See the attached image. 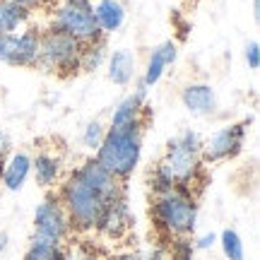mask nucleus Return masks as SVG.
I'll return each mask as SVG.
<instances>
[{
    "mask_svg": "<svg viewBox=\"0 0 260 260\" xmlns=\"http://www.w3.org/2000/svg\"><path fill=\"white\" fill-rule=\"evenodd\" d=\"M31 10L22 8L12 0H0V34H15L29 27Z\"/></svg>",
    "mask_w": 260,
    "mask_h": 260,
    "instance_id": "18",
    "label": "nucleus"
},
{
    "mask_svg": "<svg viewBox=\"0 0 260 260\" xmlns=\"http://www.w3.org/2000/svg\"><path fill=\"white\" fill-rule=\"evenodd\" d=\"M80 48L82 44H77L73 37L58 31L56 27H48L46 31H41L39 39L37 68L56 73L60 77H70L80 73Z\"/></svg>",
    "mask_w": 260,
    "mask_h": 260,
    "instance_id": "5",
    "label": "nucleus"
},
{
    "mask_svg": "<svg viewBox=\"0 0 260 260\" xmlns=\"http://www.w3.org/2000/svg\"><path fill=\"white\" fill-rule=\"evenodd\" d=\"M70 219L65 214V207L56 193H48L34 210V236L37 241L60 243L70 236Z\"/></svg>",
    "mask_w": 260,
    "mask_h": 260,
    "instance_id": "7",
    "label": "nucleus"
},
{
    "mask_svg": "<svg viewBox=\"0 0 260 260\" xmlns=\"http://www.w3.org/2000/svg\"><path fill=\"white\" fill-rule=\"evenodd\" d=\"M106 65H109V80L118 87H128L138 75V58L130 48H118L109 53Z\"/></svg>",
    "mask_w": 260,
    "mask_h": 260,
    "instance_id": "16",
    "label": "nucleus"
},
{
    "mask_svg": "<svg viewBox=\"0 0 260 260\" xmlns=\"http://www.w3.org/2000/svg\"><path fill=\"white\" fill-rule=\"evenodd\" d=\"M193 243L188 241L186 236H176V241L171 243V248H169V255L171 260H193Z\"/></svg>",
    "mask_w": 260,
    "mask_h": 260,
    "instance_id": "23",
    "label": "nucleus"
},
{
    "mask_svg": "<svg viewBox=\"0 0 260 260\" xmlns=\"http://www.w3.org/2000/svg\"><path fill=\"white\" fill-rule=\"evenodd\" d=\"M116 260H142V255H140V253H123V255H118Z\"/></svg>",
    "mask_w": 260,
    "mask_h": 260,
    "instance_id": "31",
    "label": "nucleus"
},
{
    "mask_svg": "<svg viewBox=\"0 0 260 260\" xmlns=\"http://www.w3.org/2000/svg\"><path fill=\"white\" fill-rule=\"evenodd\" d=\"M142 260H171V255H169L167 246H154V248H149V251L142 255Z\"/></svg>",
    "mask_w": 260,
    "mask_h": 260,
    "instance_id": "27",
    "label": "nucleus"
},
{
    "mask_svg": "<svg viewBox=\"0 0 260 260\" xmlns=\"http://www.w3.org/2000/svg\"><path fill=\"white\" fill-rule=\"evenodd\" d=\"M10 152H12V140H10V135L5 130L0 128V171H3V164H5Z\"/></svg>",
    "mask_w": 260,
    "mask_h": 260,
    "instance_id": "26",
    "label": "nucleus"
},
{
    "mask_svg": "<svg viewBox=\"0 0 260 260\" xmlns=\"http://www.w3.org/2000/svg\"><path fill=\"white\" fill-rule=\"evenodd\" d=\"M31 174L37 178V186L41 188H51L60 181L63 174V159L60 154L51 152V149H41L31 157Z\"/></svg>",
    "mask_w": 260,
    "mask_h": 260,
    "instance_id": "15",
    "label": "nucleus"
},
{
    "mask_svg": "<svg viewBox=\"0 0 260 260\" xmlns=\"http://www.w3.org/2000/svg\"><path fill=\"white\" fill-rule=\"evenodd\" d=\"M181 104L193 116H212L217 111V92L207 82H190L181 89Z\"/></svg>",
    "mask_w": 260,
    "mask_h": 260,
    "instance_id": "12",
    "label": "nucleus"
},
{
    "mask_svg": "<svg viewBox=\"0 0 260 260\" xmlns=\"http://www.w3.org/2000/svg\"><path fill=\"white\" fill-rule=\"evenodd\" d=\"M123 193H125L123 181L113 178L96 159H87L68 174L58 198L70 219V229L92 232L104 207Z\"/></svg>",
    "mask_w": 260,
    "mask_h": 260,
    "instance_id": "1",
    "label": "nucleus"
},
{
    "mask_svg": "<svg viewBox=\"0 0 260 260\" xmlns=\"http://www.w3.org/2000/svg\"><path fill=\"white\" fill-rule=\"evenodd\" d=\"M8 248H10V234L0 229V255L8 251Z\"/></svg>",
    "mask_w": 260,
    "mask_h": 260,
    "instance_id": "29",
    "label": "nucleus"
},
{
    "mask_svg": "<svg viewBox=\"0 0 260 260\" xmlns=\"http://www.w3.org/2000/svg\"><path fill=\"white\" fill-rule=\"evenodd\" d=\"M31 176V154L29 152H10L8 159H5V164H3V171H0V181H3V186L8 188V190H22L24 183L29 181Z\"/></svg>",
    "mask_w": 260,
    "mask_h": 260,
    "instance_id": "14",
    "label": "nucleus"
},
{
    "mask_svg": "<svg viewBox=\"0 0 260 260\" xmlns=\"http://www.w3.org/2000/svg\"><path fill=\"white\" fill-rule=\"evenodd\" d=\"M58 31L73 37L77 44H89L104 34L96 27L92 0H58L53 8V24Z\"/></svg>",
    "mask_w": 260,
    "mask_h": 260,
    "instance_id": "6",
    "label": "nucleus"
},
{
    "mask_svg": "<svg viewBox=\"0 0 260 260\" xmlns=\"http://www.w3.org/2000/svg\"><path fill=\"white\" fill-rule=\"evenodd\" d=\"M39 39L41 31L37 27H27L15 34H0V63L10 68H37Z\"/></svg>",
    "mask_w": 260,
    "mask_h": 260,
    "instance_id": "8",
    "label": "nucleus"
},
{
    "mask_svg": "<svg viewBox=\"0 0 260 260\" xmlns=\"http://www.w3.org/2000/svg\"><path fill=\"white\" fill-rule=\"evenodd\" d=\"M104 135H106V125H104L102 121H89L87 125L82 128V135H80V142H82V147L92 149V152H96L99 149V145H102Z\"/></svg>",
    "mask_w": 260,
    "mask_h": 260,
    "instance_id": "22",
    "label": "nucleus"
},
{
    "mask_svg": "<svg viewBox=\"0 0 260 260\" xmlns=\"http://www.w3.org/2000/svg\"><path fill=\"white\" fill-rule=\"evenodd\" d=\"M94 19H96L99 31L104 37H109L125 24V5L121 0H96L94 3Z\"/></svg>",
    "mask_w": 260,
    "mask_h": 260,
    "instance_id": "17",
    "label": "nucleus"
},
{
    "mask_svg": "<svg viewBox=\"0 0 260 260\" xmlns=\"http://www.w3.org/2000/svg\"><path fill=\"white\" fill-rule=\"evenodd\" d=\"M24 260H65V248L58 243H46L31 239L24 253Z\"/></svg>",
    "mask_w": 260,
    "mask_h": 260,
    "instance_id": "20",
    "label": "nucleus"
},
{
    "mask_svg": "<svg viewBox=\"0 0 260 260\" xmlns=\"http://www.w3.org/2000/svg\"><path fill=\"white\" fill-rule=\"evenodd\" d=\"M248 125H251V121H241L234 123V125H226V128L214 130L200 147L203 164H217V161H226V159L236 157L243 149Z\"/></svg>",
    "mask_w": 260,
    "mask_h": 260,
    "instance_id": "9",
    "label": "nucleus"
},
{
    "mask_svg": "<svg viewBox=\"0 0 260 260\" xmlns=\"http://www.w3.org/2000/svg\"><path fill=\"white\" fill-rule=\"evenodd\" d=\"M65 260H96L94 253L84 251V248H73V251H65Z\"/></svg>",
    "mask_w": 260,
    "mask_h": 260,
    "instance_id": "28",
    "label": "nucleus"
},
{
    "mask_svg": "<svg viewBox=\"0 0 260 260\" xmlns=\"http://www.w3.org/2000/svg\"><path fill=\"white\" fill-rule=\"evenodd\" d=\"M145 104H147V87L138 80L135 89L118 102V106L111 111V125L109 128H121V125H133V123H142V113H145Z\"/></svg>",
    "mask_w": 260,
    "mask_h": 260,
    "instance_id": "11",
    "label": "nucleus"
},
{
    "mask_svg": "<svg viewBox=\"0 0 260 260\" xmlns=\"http://www.w3.org/2000/svg\"><path fill=\"white\" fill-rule=\"evenodd\" d=\"M106 58H109L106 37L89 41V44H82V48H80V70L82 73H94V70H99L106 63Z\"/></svg>",
    "mask_w": 260,
    "mask_h": 260,
    "instance_id": "19",
    "label": "nucleus"
},
{
    "mask_svg": "<svg viewBox=\"0 0 260 260\" xmlns=\"http://www.w3.org/2000/svg\"><path fill=\"white\" fill-rule=\"evenodd\" d=\"M178 58V44L176 41H161L159 46L152 48V53L147 58V65H145V73H142V84L145 87H154V84L161 80V75L169 65H174Z\"/></svg>",
    "mask_w": 260,
    "mask_h": 260,
    "instance_id": "13",
    "label": "nucleus"
},
{
    "mask_svg": "<svg viewBox=\"0 0 260 260\" xmlns=\"http://www.w3.org/2000/svg\"><path fill=\"white\" fill-rule=\"evenodd\" d=\"M12 3H17V5H22V8H27V10H34V8H39L44 0H12Z\"/></svg>",
    "mask_w": 260,
    "mask_h": 260,
    "instance_id": "30",
    "label": "nucleus"
},
{
    "mask_svg": "<svg viewBox=\"0 0 260 260\" xmlns=\"http://www.w3.org/2000/svg\"><path fill=\"white\" fill-rule=\"evenodd\" d=\"M200 147H203V140L195 130H186L178 138L169 140L161 161L149 174L152 195H164L174 188L190 190V186L203 176Z\"/></svg>",
    "mask_w": 260,
    "mask_h": 260,
    "instance_id": "2",
    "label": "nucleus"
},
{
    "mask_svg": "<svg viewBox=\"0 0 260 260\" xmlns=\"http://www.w3.org/2000/svg\"><path fill=\"white\" fill-rule=\"evenodd\" d=\"M219 246H222V253L226 260H243V255H246L243 239L239 236V232H234V229H224V232L219 234Z\"/></svg>",
    "mask_w": 260,
    "mask_h": 260,
    "instance_id": "21",
    "label": "nucleus"
},
{
    "mask_svg": "<svg viewBox=\"0 0 260 260\" xmlns=\"http://www.w3.org/2000/svg\"><path fill=\"white\" fill-rule=\"evenodd\" d=\"M152 219L157 229L169 239L193 234L198 224V200L190 190L174 188L164 195H154L152 203Z\"/></svg>",
    "mask_w": 260,
    "mask_h": 260,
    "instance_id": "4",
    "label": "nucleus"
},
{
    "mask_svg": "<svg viewBox=\"0 0 260 260\" xmlns=\"http://www.w3.org/2000/svg\"><path fill=\"white\" fill-rule=\"evenodd\" d=\"M188 3H198V0H188Z\"/></svg>",
    "mask_w": 260,
    "mask_h": 260,
    "instance_id": "33",
    "label": "nucleus"
},
{
    "mask_svg": "<svg viewBox=\"0 0 260 260\" xmlns=\"http://www.w3.org/2000/svg\"><path fill=\"white\" fill-rule=\"evenodd\" d=\"M142 135H145V121L133 123V125H121V128H106L102 145L94 152V159L113 178L128 181L135 174V169L140 167Z\"/></svg>",
    "mask_w": 260,
    "mask_h": 260,
    "instance_id": "3",
    "label": "nucleus"
},
{
    "mask_svg": "<svg viewBox=\"0 0 260 260\" xmlns=\"http://www.w3.org/2000/svg\"><path fill=\"white\" fill-rule=\"evenodd\" d=\"M253 10H255V17H258V10H260V3H258V0H253Z\"/></svg>",
    "mask_w": 260,
    "mask_h": 260,
    "instance_id": "32",
    "label": "nucleus"
},
{
    "mask_svg": "<svg viewBox=\"0 0 260 260\" xmlns=\"http://www.w3.org/2000/svg\"><path fill=\"white\" fill-rule=\"evenodd\" d=\"M214 243H217V234L210 232V234H203V236H198V239L193 241V248H195V251H210Z\"/></svg>",
    "mask_w": 260,
    "mask_h": 260,
    "instance_id": "25",
    "label": "nucleus"
},
{
    "mask_svg": "<svg viewBox=\"0 0 260 260\" xmlns=\"http://www.w3.org/2000/svg\"><path fill=\"white\" fill-rule=\"evenodd\" d=\"M243 58H246V65H248L251 70H258L260 68V44L258 41H248V44H246Z\"/></svg>",
    "mask_w": 260,
    "mask_h": 260,
    "instance_id": "24",
    "label": "nucleus"
},
{
    "mask_svg": "<svg viewBox=\"0 0 260 260\" xmlns=\"http://www.w3.org/2000/svg\"><path fill=\"white\" fill-rule=\"evenodd\" d=\"M94 229L102 234V236H106V239H113V241L123 239L133 229V214H130L128 193H123L121 198H116L113 203H109L104 207V212L99 214Z\"/></svg>",
    "mask_w": 260,
    "mask_h": 260,
    "instance_id": "10",
    "label": "nucleus"
}]
</instances>
